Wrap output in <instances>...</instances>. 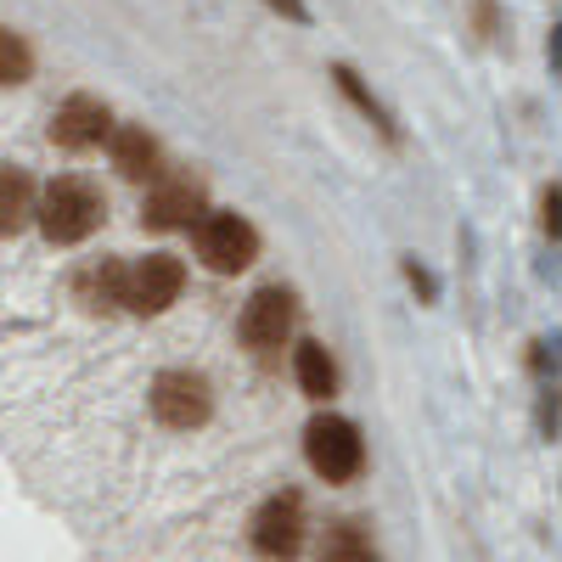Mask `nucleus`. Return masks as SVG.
Returning <instances> with one entry per match:
<instances>
[{
    "label": "nucleus",
    "instance_id": "nucleus-1",
    "mask_svg": "<svg viewBox=\"0 0 562 562\" xmlns=\"http://www.w3.org/2000/svg\"><path fill=\"white\" fill-rule=\"evenodd\" d=\"M102 214H108V203H102V192L90 180H79V175H63V180H52L40 192V203H34V220H40V231H45V243H85L90 231L102 225Z\"/></svg>",
    "mask_w": 562,
    "mask_h": 562
},
{
    "label": "nucleus",
    "instance_id": "nucleus-2",
    "mask_svg": "<svg viewBox=\"0 0 562 562\" xmlns=\"http://www.w3.org/2000/svg\"><path fill=\"white\" fill-rule=\"evenodd\" d=\"M304 456L326 484H355L366 467V439L349 416H315L304 428Z\"/></svg>",
    "mask_w": 562,
    "mask_h": 562
},
{
    "label": "nucleus",
    "instance_id": "nucleus-3",
    "mask_svg": "<svg viewBox=\"0 0 562 562\" xmlns=\"http://www.w3.org/2000/svg\"><path fill=\"white\" fill-rule=\"evenodd\" d=\"M198 254H203L209 270L237 276L259 259V231L243 214H203L198 220Z\"/></svg>",
    "mask_w": 562,
    "mask_h": 562
},
{
    "label": "nucleus",
    "instance_id": "nucleus-4",
    "mask_svg": "<svg viewBox=\"0 0 562 562\" xmlns=\"http://www.w3.org/2000/svg\"><path fill=\"white\" fill-rule=\"evenodd\" d=\"M186 288V265L175 254H147L124 270V310L135 315H164Z\"/></svg>",
    "mask_w": 562,
    "mask_h": 562
},
{
    "label": "nucleus",
    "instance_id": "nucleus-5",
    "mask_svg": "<svg viewBox=\"0 0 562 562\" xmlns=\"http://www.w3.org/2000/svg\"><path fill=\"white\" fill-rule=\"evenodd\" d=\"M299 546H304V501L293 490H281L254 512V551L265 562H293Z\"/></svg>",
    "mask_w": 562,
    "mask_h": 562
},
{
    "label": "nucleus",
    "instance_id": "nucleus-6",
    "mask_svg": "<svg viewBox=\"0 0 562 562\" xmlns=\"http://www.w3.org/2000/svg\"><path fill=\"white\" fill-rule=\"evenodd\" d=\"M209 411H214V394L198 371H164L153 383V416L164 428H203Z\"/></svg>",
    "mask_w": 562,
    "mask_h": 562
},
{
    "label": "nucleus",
    "instance_id": "nucleus-7",
    "mask_svg": "<svg viewBox=\"0 0 562 562\" xmlns=\"http://www.w3.org/2000/svg\"><path fill=\"white\" fill-rule=\"evenodd\" d=\"M293 321H299V299L288 293V288H259L254 299H248V310H243V344L248 349H281L288 344V333H293Z\"/></svg>",
    "mask_w": 562,
    "mask_h": 562
},
{
    "label": "nucleus",
    "instance_id": "nucleus-8",
    "mask_svg": "<svg viewBox=\"0 0 562 562\" xmlns=\"http://www.w3.org/2000/svg\"><path fill=\"white\" fill-rule=\"evenodd\" d=\"M108 135H113V113H108V102H97V97H68V102L57 108V119H52V140H57V147H68V153L102 147Z\"/></svg>",
    "mask_w": 562,
    "mask_h": 562
},
{
    "label": "nucleus",
    "instance_id": "nucleus-9",
    "mask_svg": "<svg viewBox=\"0 0 562 562\" xmlns=\"http://www.w3.org/2000/svg\"><path fill=\"white\" fill-rule=\"evenodd\" d=\"M147 220L153 231H180V225H198L203 220V180H192V175H175V180H164L158 192L147 198Z\"/></svg>",
    "mask_w": 562,
    "mask_h": 562
},
{
    "label": "nucleus",
    "instance_id": "nucleus-10",
    "mask_svg": "<svg viewBox=\"0 0 562 562\" xmlns=\"http://www.w3.org/2000/svg\"><path fill=\"white\" fill-rule=\"evenodd\" d=\"M34 180L18 169V164H0V237H12V231H23L34 220Z\"/></svg>",
    "mask_w": 562,
    "mask_h": 562
},
{
    "label": "nucleus",
    "instance_id": "nucleus-11",
    "mask_svg": "<svg viewBox=\"0 0 562 562\" xmlns=\"http://www.w3.org/2000/svg\"><path fill=\"white\" fill-rule=\"evenodd\" d=\"M113 169L124 180H153L158 175V140L147 130H113Z\"/></svg>",
    "mask_w": 562,
    "mask_h": 562
},
{
    "label": "nucleus",
    "instance_id": "nucleus-12",
    "mask_svg": "<svg viewBox=\"0 0 562 562\" xmlns=\"http://www.w3.org/2000/svg\"><path fill=\"white\" fill-rule=\"evenodd\" d=\"M293 371H299V389H304L310 400H333V394H338V360L326 355V344H299Z\"/></svg>",
    "mask_w": 562,
    "mask_h": 562
},
{
    "label": "nucleus",
    "instance_id": "nucleus-13",
    "mask_svg": "<svg viewBox=\"0 0 562 562\" xmlns=\"http://www.w3.org/2000/svg\"><path fill=\"white\" fill-rule=\"evenodd\" d=\"M321 562H378V546H371V535L360 524H338L321 540Z\"/></svg>",
    "mask_w": 562,
    "mask_h": 562
},
{
    "label": "nucleus",
    "instance_id": "nucleus-14",
    "mask_svg": "<svg viewBox=\"0 0 562 562\" xmlns=\"http://www.w3.org/2000/svg\"><path fill=\"white\" fill-rule=\"evenodd\" d=\"M124 270H130V265L102 259L97 270L85 276V299H90V310H113V304H124Z\"/></svg>",
    "mask_w": 562,
    "mask_h": 562
},
{
    "label": "nucleus",
    "instance_id": "nucleus-15",
    "mask_svg": "<svg viewBox=\"0 0 562 562\" xmlns=\"http://www.w3.org/2000/svg\"><path fill=\"white\" fill-rule=\"evenodd\" d=\"M34 74V52L23 45V34L0 29V85H23Z\"/></svg>",
    "mask_w": 562,
    "mask_h": 562
},
{
    "label": "nucleus",
    "instance_id": "nucleus-16",
    "mask_svg": "<svg viewBox=\"0 0 562 562\" xmlns=\"http://www.w3.org/2000/svg\"><path fill=\"white\" fill-rule=\"evenodd\" d=\"M333 79H338V85L349 90V97H355V108H360V113H366L371 124H378V130H389V135H394V124H389V113H383V108H378V97H371V90H366V85L355 79V68H333Z\"/></svg>",
    "mask_w": 562,
    "mask_h": 562
},
{
    "label": "nucleus",
    "instance_id": "nucleus-17",
    "mask_svg": "<svg viewBox=\"0 0 562 562\" xmlns=\"http://www.w3.org/2000/svg\"><path fill=\"white\" fill-rule=\"evenodd\" d=\"M546 231H551V237H562V186H551V192H546Z\"/></svg>",
    "mask_w": 562,
    "mask_h": 562
},
{
    "label": "nucleus",
    "instance_id": "nucleus-18",
    "mask_svg": "<svg viewBox=\"0 0 562 562\" xmlns=\"http://www.w3.org/2000/svg\"><path fill=\"white\" fill-rule=\"evenodd\" d=\"M270 7H276V12H288L293 23H310V12H304V0H270Z\"/></svg>",
    "mask_w": 562,
    "mask_h": 562
},
{
    "label": "nucleus",
    "instance_id": "nucleus-19",
    "mask_svg": "<svg viewBox=\"0 0 562 562\" xmlns=\"http://www.w3.org/2000/svg\"><path fill=\"white\" fill-rule=\"evenodd\" d=\"M557 68H562V29H557Z\"/></svg>",
    "mask_w": 562,
    "mask_h": 562
}]
</instances>
